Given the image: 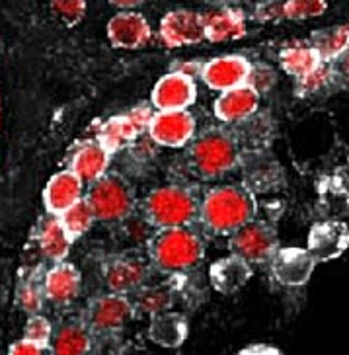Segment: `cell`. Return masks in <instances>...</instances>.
Returning a JSON list of instances; mask_svg holds the SVG:
<instances>
[{"label": "cell", "instance_id": "cell-31", "mask_svg": "<svg viewBox=\"0 0 349 355\" xmlns=\"http://www.w3.org/2000/svg\"><path fill=\"white\" fill-rule=\"evenodd\" d=\"M336 78V71L332 63H320L310 74H307L305 78L296 80V92L301 96L318 94L320 90H324L332 80Z\"/></svg>", "mask_w": 349, "mask_h": 355}, {"label": "cell", "instance_id": "cell-7", "mask_svg": "<svg viewBox=\"0 0 349 355\" xmlns=\"http://www.w3.org/2000/svg\"><path fill=\"white\" fill-rule=\"evenodd\" d=\"M133 304L127 297L123 295H116V293H107L94 299L86 309V326L88 330L94 332H116L121 330L129 320L133 318Z\"/></svg>", "mask_w": 349, "mask_h": 355}, {"label": "cell", "instance_id": "cell-15", "mask_svg": "<svg viewBox=\"0 0 349 355\" xmlns=\"http://www.w3.org/2000/svg\"><path fill=\"white\" fill-rule=\"evenodd\" d=\"M269 263L274 277L287 287L305 285L316 266L310 252L305 248H279Z\"/></svg>", "mask_w": 349, "mask_h": 355}, {"label": "cell", "instance_id": "cell-12", "mask_svg": "<svg viewBox=\"0 0 349 355\" xmlns=\"http://www.w3.org/2000/svg\"><path fill=\"white\" fill-rule=\"evenodd\" d=\"M148 133L159 145L178 148L191 141L195 133V119L190 112H156L150 119Z\"/></svg>", "mask_w": 349, "mask_h": 355}, {"label": "cell", "instance_id": "cell-33", "mask_svg": "<svg viewBox=\"0 0 349 355\" xmlns=\"http://www.w3.org/2000/svg\"><path fill=\"white\" fill-rule=\"evenodd\" d=\"M328 10L326 2L320 0H291L285 2V18L289 20H310Z\"/></svg>", "mask_w": 349, "mask_h": 355}, {"label": "cell", "instance_id": "cell-28", "mask_svg": "<svg viewBox=\"0 0 349 355\" xmlns=\"http://www.w3.org/2000/svg\"><path fill=\"white\" fill-rule=\"evenodd\" d=\"M61 220V225L64 227V230L69 232V236L76 241V239H80L82 234H86L88 230L92 229V225H94L96 215L92 207H90V203L86 201V199H80L76 205H73L69 211H64L63 215L59 217Z\"/></svg>", "mask_w": 349, "mask_h": 355}, {"label": "cell", "instance_id": "cell-30", "mask_svg": "<svg viewBox=\"0 0 349 355\" xmlns=\"http://www.w3.org/2000/svg\"><path fill=\"white\" fill-rule=\"evenodd\" d=\"M137 306L143 313L150 316L160 313H168L172 306V293L166 287H147L137 295Z\"/></svg>", "mask_w": 349, "mask_h": 355}, {"label": "cell", "instance_id": "cell-29", "mask_svg": "<svg viewBox=\"0 0 349 355\" xmlns=\"http://www.w3.org/2000/svg\"><path fill=\"white\" fill-rule=\"evenodd\" d=\"M16 301H18V306H20L24 313H28L30 316H35V314L42 311L43 301H45L43 282H37V279H33V277L24 279V282L18 285Z\"/></svg>", "mask_w": 349, "mask_h": 355}, {"label": "cell", "instance_id": "cell-21", "mask_svg": "<svg viewBox=\"0 0 349 355\" xmlns=\"http://www.w3.org/2000/svg\"><path fill=\"white\" fill-rule=\"evenodd\" d=\"M252 277V268L250 263L238 256H226L222 260H217L209 270V279L215 291L221 295H234L242 289L246 283Z\"/></svg>", "mask_w": 349, "mask_h": 355}, {"label": "cell", "instance_id": "cell-14", "mask_svg": "<svg viewBox=\"0 0 349 355\" xmlns=\"http://www.w3.org/2000/svg\"><path fill=\"white\" fill-rule=\"evenodd\" d=\"M84 182L71 170L57 172L43 189V203L49 215L61 217L64 211H69L82 199Z\"/></svg>", "mask_w": 349, "mask_h": 355}, {"label": "cell", "instance_id": "cell-1", "mask_svg": "<svg viewBox=\"0 0 349 355\" xmlns=\"http://www.w3.org/2000/svg\"><path fill=\"white\" fill-rule=\"evenodd\" d=\"M256 215V199L242 186H222L207 191L202 201L199 219L215 234H234L250 225Z\"/></svg>", "mask_w": 349, "mask_h": 355}, {"label": "cell", "instance_id": "cell-23", "mask_svg": "<svg viewBox=\"0 0 349 355\" xmlns=\"http://www.w3.org/2000/svg\"><path fill=\"white\" fill-rule=\"evenodd\" d=\"M148 338L160 347H180L188 338V320L180 313H160L150 316Z\"/></svg>", "mask_w": 349, "mask_h": 355}, {"label": "cell", "instance_id": "cell-5", "mask_svg": "<svg viewBox=\"0 0 349 355\" xmlns=\"http://www.w3.org/2000/svg\"><path fill=\"white\" fill-rule=\"evenodd\" d=\"M86 201L98 220H121L135 207V193L123 178L107 174L90 186Z\"/></svg>", "mask_w": 349, "mask_h": 355}, {"label": "cell", "instance_id": "cell-18", "mask_svg": "<svg viewBox=\"0 0 349 355\" xmlns=\"http://www.w3.org/2000/svg\"><path fill=\"white\" fill-rule=\"evenodd\" d=\"M82 287L80 272L69 261L55 263L43 277V291L45 299L55 304H69L78 297Z\"/></svg>", "mask_w": 349, "mask_h": 355}, {"label": "cell", "instance_id": "cell-8", "mask_svg": "<svg viewBox=\"0 0 349 355\" xmlns=\"http://www.w3.org/2000/svg\"><path fill=\"white\" fill-rule=\"evenodd\" d=\"M152 115L154 114L147 105H141V107L131 110L127 115H116V117L107 119L106 123L100 127L98 143L104 146L109 155L116 153L125 143L133 141L138 133L148 129Z\"/></svg>", "mask_w": 349, "mask_h": 355}, {"label": "cell", "instance_id": "cell-3", "mask_svg": "<svg viewBox=\"0 0 349 355\" xmlns=\"http://www.w3.org/2000/svg\"><path fill=\"white\" fill-rule=\"evenodd\" d=\"M150 256L162 272H181L202 261L205 244L202 236L188 227L162 230L150 242Z\"/></svg>", "mask_w": 349, "mask_h": 355}, {"label": "cell", "instance_id": "cell-13", "mask_svg": "<svg viewBox=\"0 0 349 355\" xmlns=\"http://www.w3.org/2000/svg\"><path fill=\"white\" fill-rule=\"evenodd\" d=\"M152 37V30L145 16L138 12H117L107 21V40L117 49H141Z\"/></svg>", "mask_w": 349, "mask_h": 355}, {"label": "cell", "instance_id": "cell-37", "mask_svg": "<svg viewBox=\"0 0 349 355\" xmlns=\"http://www.w3.org/2000/svg\"><path fill=\"white\" fill-rule=\"evenodd\" d=\"M238 355H283L281 349H277L274 345H265V344H254L250 347H244L242 352Z\"/></svg>", "mask_w": 349, "mask_h": 355}, {"label": "cell", "instance_id": "cell-20", "mask_svg": "<svg viewBox=\"0 0 349 355\" xmlns=\"http://www.w3.org/2000/svg\"><path fill=\"white\" fill-rule=\"evenodd\" d=\"M111 155L98 141H86L74 150L71 158V172L86 184H96L98 180L107 176Z\"/></svg>", "mask_w": 349, "mask_h": 355}, {"label": "cell", "instance_id": "cell-35", "mask_svg": "<svg viewBox=\"0 0 349 355\" xmlns=\"http://www.w3.org/2000/svg\"><path fill=\"white\" fill-rule=\"evenodd\" d=\"M256 18L260 21H276L285 18V4L279 2H267V4H260L256 8Z\"/></svg>", "mask_w": 349, "mask_h": 355}, {"label": "cell", "instance_id": "cell-2", "mask_svg": "<svg viewBox=\"0 0 349 355\" xmlns=\"http://www.w3.org/2000/svg\"><path fill=\"white\" fill-rule=\"evenodd\" d=\"M202 203L190 189L166 186L148 193L145 199V215L150 225L162 230L186 229L199 215Z\"/></svg>", "mask_w": 349, "mask_h": 355}, {"label": "cell", "instance_id": "cell-27", "mask_svg": "<svg viewBox=\"0 0 349 355\" xmlns=\"http://www.w3.org/2000/svg\"><path fill=\"white\" fill-rule=\"evenodd\" d=\"M90 347H92V338L86 324H64L55 334L53 355H88Z\"/></svg>", "mask_w": 349, "mask_h": 355}, {"label": "cell", "instance_id": "cell-4", "mask_svg": "<svg viewBox=\"0 0 349 355\" xmlns=\"http://www.w3.org/2000/svg\"><path fill=\"white\" fill-rule=\"evenodd\" d=\"M191 168L205 180H215L229 174L238 162V148L234 139L224 131H207L190 150Z\"/></svg>", "mask_w": 349, "mask_h": 355}, {"label": "cell", "instance_id": "cell-32", "mask_svg": "<svg viewBox=\"0 0 349 355\" xmlns=\"http://www.w3.org/2000/svg\"><path fill=\"white\" fill-rule=\"evenodd\" d=\"M51 338H53V326L45 316L35 314V316L28 318L26 328H24V340L26 342L45 349L47 345L51 344Z\"/></svg>", "mask_w": 349, "mask_h": 355}, {"label": "cell", "instance_id": "cell-25", "mask_svg": "<svg viewBox=\"0 0 349 355\" xmlns=\"http://www.w3.org/2000/svg\"><path fill=\"white\" fill-rule=\"evenodd\" d=\"M310 45L324 63L341 59L349 49V26H334L328 30H318L310 37Z\"/></svg>", "mask_w": 349, "mask_h": 355}, {"label": "cell", "instance_id": "cell-19", "mask_svg": "<svg viewBox=\"0 0 349 355\" xmlns=\"http://www.w3.org/2000/svg\"><path fill=\"white\" fill-rule=\"evenodd\" d=\"M148 270L147 266L135 258H116L107 261L104 268V279L109 291L116 295H123L131 291H137L147 282Z\"/></svg>", "mask_w": 349, "mask_h": 355}, {"label": "cell", "instance_id": "cell-36", "mask_svg": "<svg viewBox=\"0 0 349 355\" xmlns=\"http://www.w3.org/2000/svg\"><path fill=\"white\" fill-rule=\"evenodd\" d=\"M8 355H43V349L37 347V345L30 344V342H26V340H18V342H14L10 345Z\"/></svg>", "mask_w": 349, "mask_h": 355}, {"label": "cell", "instance_id": "cell-34", "mask_svg": "<svg viewBox=\"0 0 349 355\" xmlns=\"http://www.w3.org/2000/svg\"><path fill=\"white\" fill-rule=\"evenodd\" d=\"M51 10L59 20H63L66 26H74L82 20L86 12V4L80 0H71V2H53Z\"/></svg>", "mask_w": 349, "mask_h": 355}, {"label": "cell", "instance_id": "cell-38", "mask_svg": "<svg viewBox=\"0 0 349 355\" xmlns=\"http://www.w3.org/2000/svg\"><path fill=\"white\" fill-rule=\"evenodd\" d=\"M339 61H341V67H343V71L349 74V49L346 51V55H343V57H341Z\"/></svg>", "mask_w": 349, "mask_h": 355}, {"label": "cell", "instance_id": "cell-22", "mask_svg": "<svg viewBox=\"0 0 349 355\" xmlns=\"http://www.w3.org/2000/svg\"><path fill=\"white\" fill-rule=\"evenodd\" d=\"M205 37L213 43H224L240 40L246 35V18L240 10L219 8L203 14Z\"/></svg>", "mask_w": 349, "mask_h": 355}, {"label": "cell", "instance_id": "cell-9", "mask_svg": "<svg viewBox=\"0 0 349 355\" xmlns=\"http://www.w3.org/2000/svg\"><path fill=\"white\" fill-rule=\"evenodd\" d=\"M197 98V88L193 84V78L188 74L168 73L154 84L150 102L152 107L159 112H188Z\"/></svg>", "mask_w": 349, "mask_h": 355}, {"label": "cell", "instance_id": "cell-16", "mask_svg": "<svg viewBox=\"0 0 349 355\" xmlns=\"http://www.w3.org/2000/svg\"><path fill=\"white\" fill-rule=\"evenodd\" d=\"M349 230L343 223L326 220L318 223L310 230L308 236V248L314 261H328L338 258L341 252L348 248Z\"/></svg>", "mask_w": 349, "mask_h": 355}, {"label": "cell", "instance_id": "cell-6", "mask_svg": "<svg viewBox=\"0 0 349 355\" xmlns=\"http://www.w3.org/2000/svg\"><path fill=\"white\" fill-rule=\"evenodd\" d=\"M231 250L234 256L242 258L248 263L271 261L279 250L276 229L267 223L252 220L244 229L234 232L231 239Z\"/></svg>", "mask_w": 349, "mask_h": 355}, {"label": "cell", "instance_id": "cell-26", "mask_svg": "<svg viewBox=\"0 0 349 355\" xmlns=\"http://www.w3.org/2000/svg\"><path fill=\"white\" fill-rule=\"evenodd\" d=\"M281 67L287 74L295 76L296 80L305 78L307 74H310L318 64L324 63L320 59V55L314 51V47L310 43H296V45H289L285 47L281 55Z\"/></svg>", "mask_w": 349, "mask_h": 355}, {"label": "cell", "instance_id": "cell-11", "mask_svg": "<svg viewBox=\"0 0 349 355\" xmlns=\"http://www.w3.org/2000/svg\"><path fill=\"white\" fill-rule=\"evenodd\" d=\"M160 37L168 47H184L202 43L205 37L203 14L193 10H172L160 21Z\"/></svg>", "mask_w": 349, "mask_h": 355}, {"label": "cell", "instance_id": "cell-24", "mask_svg": "<svg viewBox=\"0 0 349 355\" xmlns=\"http://www.w3.org/2000/svg\"><path fill=\"white\" fill-rule=\"evenodd\" d=\"M37 242H39V250H42V254L47 260L55 261V263H61L69 256L73 239L64 230L59 217L49 215V217H45L39 223Z\"/></svg>", "mask_w": 349, "mask_h": 355}, {"label": "cell", "instance_id": "cell-10", "mask_svg": "<svg viewBox=\"0 0 349 355\" xmlns=\"http://www.w3.org/2000/svg\"><path fill=\"white\" fill-rule=\"evenodd\" d=\"M250 74H252V64L240 55L217 57V59H211L209 63H205V67L202 69L203 83L211 90L221 92V94L248 84Z\"/></svg>", "mask_w": 349, "mask_h": 355}, {"label": "cell", "instance_id": "cell-17", "mask_svg": "<svg viewBox=\"0 0 349 355\" xmlns=\"http://www.w3.org/2000/svg\"><path fill=\"white\" fill-rule=\"evenodd\" d=\"M258 107H260V92L250 84L219 94L213 105L217 119L222 123H240L250 115H254Z\"/></svg>", "mask_w": 349, "mask_h": 355}]
</instances>
